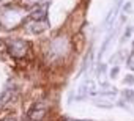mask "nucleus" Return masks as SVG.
I'll list each match as a JSON object with an SVG mask.
<instances>
[{
	"label": "nucleus",
	"instance_id": "f257e3e1",
	"mask_svg": "<svg viewBox=\"0 0 134 121\" xmlns=\"http://www.w3.org/2000/svg\"><path fill=\"white\" fill-rule=\"evenodd\" d=\"M29 50H30V46L27 44L25 41H22V39H11V41H8V52H10L13 57H16V58L25 57V55L29 53Z\"/></svg>",
	"mask_w": 134,
	"mask_h": 121
},
{
	"label": "nucleus",
	"instance_id": "f03ea898",
	"mask_svg": "<svg viewBox=\"0 0 134 121\" xmlns=\"http://www.w3.org/2000/svg\"><path fill=\"white\" fill-rule=\"evenodd\" d=\"M87 95H95V82L93 80H85L79 85L77 90V99H84Z\"/></svg>",
	"mask_w": 134,
	"mask_h": 121
},
{
	"label": "nucleus",
	"instance_id": "7ed1b4c3",
	"mask_svg": "<svg viewBox=\"0 0 134 121\" xmlns=\"http://www.w3.org/2000/svg\"><path fill=\"white\" fill-rule=\"evenodd\" d=\"M46 110H47V104H46V102H38V104L30 110L29 116L32 119H35V121H38V119H41L44 115H46Z\"/></svg>",
	"mask_w": 134,
	"mask_h": 121
},
{
	"label": "nucleus",
	"instance_id": "20e7f679",
	"mask_svg": "<svg viewBox=\"0 0 134 121\" xmlns=\"http://www.w3.org/2000/svg\"><path fill=\"white\" fill-rule=\"evenodd\" d=\"M46 29H47V24L41 22V21H33L30 24H27V30H29L30 33H33V35H38V33L44 32Z\"/></svg>",
	"mask_w": 134,
	"mask_h": 121
},
{
	"label": "nucleus",
	"instance_id": "39448f33",
	"mask_svg": "<svg viewBox=\"0 0 134 121\" xmlns=\"http://www.w3.org/2000/svg\"><path fill=\"white\" fill-rule=\"evenodd\" d=\"M118 8H120V5H115L112 10L109 11V14H107L106 21H104V24H103L104 30H107V27H111V25H112V22H114V19H115V16H117V13H118Z\"/></svg>",
	"mask_w": 134,
	"mask_h": 121
},
{
	"label": "nucleus",
	"instance_id": "423d86ee",
	"mask_svg": "<svg viewBox=\"0 0 134 121\" xmlns=\"http://www.w3.org/2000/svg\"><path fill=\"white\" fill-rule=\"evenodd\" d=\"M46 5L43 6V10H41V6H38L36 10H33L32 13H30V17L33 21H41V19H44V17H46Z\"/></svg>",
	"mask_w": 134,
	"mask_h": 121
},
{
	"label": "nucleus",
	"instance_id": "0eeeda50",
	"mask_svg": "<svg viewBox=\"0 0 134 121\" xmlns=\"http://www.w3.org/2000/svg\"><path fill=\"white\" fill-rule=\"evenodd\" d=\"M126 63H128V68L134 71V52L129 55V58H128V61H126Z\"/></svg>",
	"mask_w": 134,
	"mask_h": 121
},
{
	"label": "nucleus",
	"instance_id": "6e6552de",
	"mask_svg": "<svg viewBox=\"0 0 134 121\" xmlns=\"http://www.w3.org/2000/svg\"><path fill=\"white\" fill-rule=\"evenodd\" d=\"M118 76V68L115 66V68H112V71H111V79H115Z\"/></svg>",
	"mask_w": 134,
	"mask_h": 121
},
{
	"label": "nucleus",
	"instance_id": "1a4fd4ad",
	"mask_svg": "<svg viewBox=\"0 0 134 121\" xmlns=\"http://www.w3.org/2000/svg\"><path fill=\"white\" fill-rule=\"evenodd\" d=\"M125 83L132 85V83H134V77H132V76H126V77H125Z\"/></svg>",
	"mask_w": 134,
	"mask_h": 121
},
{
	"label": "nucleus",
	"instance_id": "9d476101",
	"mask_svg": "<svg viewBox=\"0 0 134 121\" xmlns=\"http://www.w3.org/2000/svg\"><path fill=\"white\" fill-rule=\"evenodd\" d=\"M125 96H126V99H132V96H134L132 90H126V91H125Z\"/></svg>",
	"mask_w": 134,
	"mask_h": 121
},
{
	"label": "nucleus",
	"instance_id": "9b49d317",
	"mask_svg": "<svg viewBox=\"0 0 134 121\" xmlns=\"http://www.w3.org/2000/svg\"><path fill=\"white\" fill-rule=\"evenodd\" d=\"M132 10V5H131V2H128L126 5H125V13H129Z\"/></svg>",
	"mask_w": 134,
	"mask_h": 121
},
{
	"label": "nucleus",
	"instance_id": "f8f14e48",
	"mask_svg": "<svg viewBox=\"0 0 134 121\" xmlns=\"http://www.w3.org/2000/svg\"><path fill=\"white\" fill-rule=\"evenodd\" d=\"M2 121H17V118H14V116H8V118H3Z\"/></svg>",
	"mask_w": 134,
	"mask_h": 121
},
{
	"label": "nucleus",
	"instance_id": "ddd939ff",
	"mask_svg": "<svg viewBox=\"0 0 134 121\" xmlns=\"http://www.w3.org/2000/svg\"><path fill=\"white\" fill-rule=\"evenodd\" d=\"M132 33V29H131V27H128V30H126V33H125V36H129Z\"/></svg>",
	"mask_w": 134,
	"mask_h": 121
},
{
	"label": "nucleus",
	"instance_id": "4468645a",
	"mask_svg": "<svg viewBox=\"0 0 134 121\" xmlns=\"http://www.w3.org/2000/svg\"><path fill=\"white\" fill-rule=\"evenodd\" d=\"M30 3H36V2H41V0H29Z\"/></svg>",
	"mask_w": 134,
	"mask_h": 121
},
{
	"label": "nucleus",
	"instance_id": "2eb2a0df",
	"mask_svg": "<svg viewBox=\"0 0 134 121\" xmlns=\"http://www.w3.org/2000/svg\"><path fill=\"white\" fill-rule=\"evenodd\" d=\"M66 121H79V119H66Z\"/></svg>",
	"mask_w": 134,
	"mask_h": 121
}]
</instances>
